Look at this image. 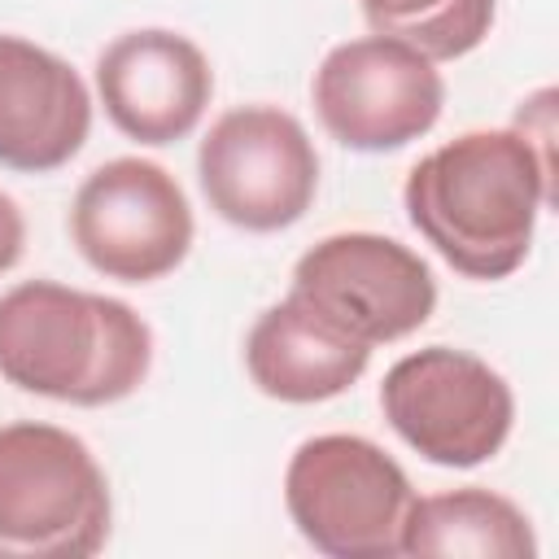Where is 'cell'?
Masks as SVG:
<instances>
[{"label":"cell","instance_id":"1","mask_svg":"<svg viewBox=\"0 0 559 559\" xmlns=\"http://www.w3.org/2000/svg\"><path fill=\"white\" fill-rule=\"evenodd\" d=\"M411 227L467 280L524 266L537 214L550 205L546 140L524 127L463 131L419 157L402 188Z\"/></svg>","mask_w":559,"mask_h":559},{"label":"cell","instance_id":"2","mask_svg":"<svg viewBox=\"0 0 559 559\" xmlns=\"http://www.w3.org/2000/svg\"><path fill=\"white\" fill-rule=\"evenodd\" d=\"M153 367L148 323L118 297L57 280L0 293V376L35 397L109 406L131 397Z\"/></svg>","mask_w":559,"mask_h":559},{"label":"cell","instance_id":"3","mask_svg":"<svg viewBox=\"0 0 559 559\" xmlns=\"http://www.w3.org/2000/svg\"><path fill=\"white\" fill-rule=\"evenodd\" d=\"M109 537V480L83 437L17 419L0 428V555L87 559Z\"/></svg>","mask_w":559,"mask_h":559},{"label":"cell","instance_id":"4","mask_svg":"<svg viewBox=\"0 0 559 559\" xmlns=\"http://www.w3.org/2000/svg\"><path fill=\"white\" fill-rule=\"evenodd\" d=\"M411 498L406 472L376 441L354 432L301 441L284 472V507L297 533L332 559L402 555Z\"/></svg>","mask_w":559,"mask_h":559},{"label":"cell","instance_id":"5","mask_svg":"<svg viewBox=\"0 0 559 559\" xmlns=\"http://www.w3.org/2000/svg\"><path fill=\"white\" fill-rule=\"evenodd\" d=\"M380 411L419 459L437 467H480L507 445L515 397L485 358L428 345L384 371Z\"/></svg>","mask_w":559,"mask_h":559},{"label":"cell","instance_id":"6","mask_svg":"<svg viewBox=\"0 0 559 559\" xmlns=\"http://www.w3.org/2000/svg\"><path fill=\"white\" fill-rule=\"evenodd\" d=\"M70 240L105 280L153 284L188 258L192 205L166 166L114 157L79 183L70 205Z\"/></svg>","mask_w":559,"mask_h":559},{"label":"cell","instance_id":"7","mask_svg":"<svg viewBox=\"0 0 559 559\" xmlns=\"http://www.w3.org/2000/svg\"><path fill=\"white\" fill-rule=\"evenodd\" d=\"M197 175L223 223L280 231L310 210L319 192V153L293 114L275 105H240L205 131Z\"/></svg>","mask_w":559,"mask_h":559},{"label":"cell","instance_id":"8","mask_svg":"<svg viewBox=\"0 0 559 559\" xmlns=\"http://www.w3.org/2000/svg\"><path fill=\"white\" fill-rule=\"evenodd\" d=\"M288 293L362 345L402 341L437 310L428 262L402 240L376 231H336L306 249L293 266Z\"/></svg>","mask_w":559,"mask_h":559},{"label":"cell","instance_id":"9","mask_svg":"<svg viewBox=\"0 0 559 559\" xmlns=\"http://www.w3.org/2000/svg\"><path fill=\"white\" fill-rule=\"evenodd\" d=\"M323 131L354 153H389L428 135L445 105L437 66L402 39L362 35L336 44L310 83Z\"/></svg>","mask_w":559,"mask_h":559},{"label":"cell","instance_id":"10","mask_svg":"<svg viewBox=\"0 0 559 559\" xmlns=\"http://www.w3.org/2000/svg\"><path fill=\"white\" fill-rule=\"evenodd\" d=\"M96 92L122 135L175 144L201 122L214 96V70L188 35L148 26L118 35L96 57Z\"/></svg>","mask_w":559,"mask_h":559},{"label":"cell","instance_id":"11","mask_svg":"<svg viewBox=\"0 0 559 559\" xmlns=\"http://www.w3.org/2000/svg\"><path fill=\"white\" fill-rule=\"evenodd\" d=\"M92 131V96L57 52L0 35V166L48 175L66 166Z\"/></svg>","mask_w":559,"mask_h":559},{"label":"cell","instance_id":"12","mask_svg":"<svg viewBox=\"0 0 559 559\" xmlns=\"http://www.w3.org/2000/svg\"><path fill=\"white\" fill-rule=\"evenodd\" d=\"M367 362H371V345L345 336L293 293L271 310H262L245 341L249 380L266 397L293 406L341 397L345 389H354Z\"/></svg>","mask_w":559,"mask_h":559},{"label":"cell","instance_id":"13","mask_svg":"<svg viewBox=\"0 0 559 559\" xmlns=\"http://www.w3.org/2000/svg\"><path fill=\"white\" fill-rule=\"evenodd\" d=\"M402 555H472V559H533L537 537L528 515L480 485L411 498L402 524Z\"/></svg>","mask_w":559,"mask_h":559},{"label":"cell","instance_id":"14","mask_svg":"<svg viewBox=\"0 0 559 559\" xmlns=\"http://www.w3.org/2000/svg\"><path fill=\"white\" fill-rule=\"evenodd\" d=\"M376 35L402 39L428 61L472 52L493 26V0H362Z\"/></svg>","mask_w":559,"mask_h":559},{"label":"cell","instance_id":"15","mask_svg":"<svg viewBox=\"0 0 559 559\" xmlns=\"http://www.w3.org/2000/svg\"><path fill=\"white\" fill-rule=\"evenodd\" d=\"M22 249H26V218H22L17 201L9 192H0V275L9 266H17Z\"/></svg>","mask_w":559,"mask_h":559}]
</instances>
